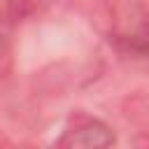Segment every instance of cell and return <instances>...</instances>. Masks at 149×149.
<instances>
[{"label": "cell", "mask_w": 149, "mask_h": 149, "mask_svg": "<svg viewBox=\"0 0 149 149\" xmlns=\"http://www.w3.org/2000/svg\"><path fill=\"white\" fill-rule=\"evenodd\" d=\"M116 142L112 128L98 119L91 116L86 112H74L70 114L63 135L56 140L58 147H68V149H102V147H112Z\"/></svg>", "instance_id": "cell-1"}, {"label": "cell", "mask_w": 149, "mask_h": 149, "mask_svg": "<svg viewBox=\"0 0 149 149\" xmlns=\"http://www.w3.org/2000/svg\"><path fill=\"white\" fill-rule=\"evenodd\" d=\"M112 37L126 54L149 58V12H140L133 16V21L119 26Z\"/></svg>", "instance_id": "cell-2"}, {"label": "cell", "mask_w": 149, "mask_h": 149, "mask_svg": "<svg viewBox=\"0 0 149 149\" xmlns=\"http://www.w3.org/2000/svg\"><path fill=\"white\" fill-rule=\"evenodd\" d=\"M0 51H2V42H0Z\"/></svg>", "instance_id": "cell-3"}]
</instances>
